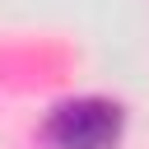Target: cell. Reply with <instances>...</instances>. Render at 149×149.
<instances>
[{
    "label": "cell",
    "mask_w": 149,
    "mask_h": 149,
    "mask_svg": "<svg viewBox=\"0 0 149 149\" xmlns=\"http://www.w3.org/2000/svg\"><path fill=\"white\" fill-rule=\"evenodd\" d=\"M126 135V112L112 98L84 93V98H65L47 112L42 121V140L47 149H116Z\"/></svg>",
    "instance_id": "obj_1"
}]
</instances>
